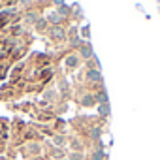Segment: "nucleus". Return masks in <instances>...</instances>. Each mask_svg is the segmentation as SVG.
Returning a JSON list of instances; mask_svg holds the SVG:
<instances>
[{
    "instance_id": "1",
    "label": "nucleus",
    "mask_w": 160,
    "mask_h": 160,
    "mask_svg": "<svg viewBox=\"0 0 160 160\" xmlns=\"http://www.w3.org/2000/svg\"><path fill=\"white\" fill-rule=\"evenodd\" d=\"M49 34H51V38H53V40H62V38L66 36V32H64V28H62V27H53Z\"/></svg>"
},
{
    "instance_id": "2",
    "label": "nucleus",
    "mask_w": 160,
    "mask_h": 160,
    "mask_svg": "<svg viewBox=\"0 0 160 160\" xmlns=\"http://www.w3.org/2000/svg\"><path fill=\"white\" fill-rule=\"evenodd\" d=\"M89 79H91V81H102V73H100V70H89Z\"/></svg>"
},
{
    "instance_id": "3",
    "label": "nucleus",
    "mask_w": 160,
    "mask_h": 160,
    "mask_svg": "<svg viewBox=\"0 0 160 160\" xmlns=\"http://www.w3.org/2000/svg\"><path fill=\"white\" fill-rule=\"evenodd\" d=\"M81 57L83 58H91L92 57V47L91 45H81Z\"/></svg>"
},
{
    "instance_id": "4",
    "label": "nucleus",
    "mask_w": 160,
    "mask_h": 160,
    "mask_svg": "<svg viewBox=\"0 0 160 160\" xmlns=\"http://www.w3.org/2000/svg\"><path fill=\"white\" fill-rule=\"evenodd\" d=\"M66 60H68V62H66V64H68V68H73V66H77V64H79V58H77L75 55H70Z\"/></svg>"
},
{
    "instance_id": "5",
    "label": "nucleus",
    "mask_w": 160,
    "mask_h": 160,
    "mask_svg": "<svg viewBox=\"0 0 160 160\" xmlns=\"http://www.w3.org/2000/svg\"><path fill=\"white\" fill-rule=\"evenodd\" d=\"M49 23H53V25H58V23H60V15H58L57 12L49 13Z\"/></svg>"
},
{
    "instance_id": "6",
    "label": "nucleus",
    "mask_w": 160,
    "mask_h": 160,
    "mask_svg": "<svg viewBox=\"0 0 160 160\" xmlns=\"http://www.w3.org/2000/svg\"><path fill=\"white\" fill-rule=\"evenodd\" d=\"M36 28L43 32V30L47 28V21H45V19H38V21H36Z\"/></svg>"
},
{
    "instance_id": "7",
    "label": "nucleus",
    "mask_w": 160,
    "mask_h": 160,
    "mask_svg": "<svg viewBox=\"0 0 160 160\" xmlns=\"http://www.w3.org/2000/svg\"><path fill=\"white\" fill-rule=\"evenodd\" d=\"M96 100L100 102V104H108V94L102 91V92H98V96H96Z\"/></svg>"
},
{
    "instance_id": "8",
    "label": "nucleus",
    "mask_w": 160,
    "mask_h": 160,
    "mask_svg": "<svg viewBox=\"0 0 160 160\" xmlns=\"http://www.w3.org/2000/svg\"><path fill=\"white\" fill-rule=\"evenodd\" d=\"M98 111H100L102 115H109V104H100Z\"/></svg>"
},
{
    "instance_id": "9",
    "label": "nucleus",
    "mask_w": 160,
    "mask_h": 160,
    "mask_svg": "<svg viewBox=\"0 0 160 160\" xmlns=\"http://www.w3.org/2000/svg\"><path fill=\"white\" fill-rule=\"evenodd\" d=\"M58 15H68L70 13V8L68 6H58V12H57Z\"/></svg>"
},
{
    "instance_id": "10",
    "label": "nucleus",
    "mask_w": 160,
    "mask_h": 160,
    "mask_svg": "<svg viewBox=\"0 0 160 160\" xmlns=\"http://www.w3.org/2000/svg\"><path fill=\"white\" fill-rule=\"evenodd\" d=\"M38 19H40V17H38V13H28V15H27V21H28V23H34V25H36V21H38Z\"/></svg>"
},
{
    "instance_id": "11",
    "label": "nucleus",
    "mask_w": 160,
    "mask_h": 160,
    "mask_svg": "<svg viewBox=\"0 0 160 160\" xmlns=\"http://www.w3.org/2000/svg\"><path fill=\"white\" fill-rule=\"evenodd\" d=\"M104 156H106L104 151H96V152H92V160H102Z\"/></svg>"
},
{
    "instance_id": "12",
    "label": "nucleus",
    "mask_w": 160,
    "mask_h": 160,
    "mask_svg": "<svg viewBox=\"0 0 160 160\" xmlns=\"http://www.w3.org/2000/svg\"><path fill=\"white\" fill-rule=\"evenodd\" d=\"M100 134H102V132H100V128H92V130H91V138H92V139H98V138H100Z\"/></svg>"
},
{
    "instance_id": "13",
    "label": "nucleus",
    "mask_w": 160,
    "mask_h": 160,
    "mask_svg": "<svg viewBox=\"0 0 160 160\" xmlns=\"http://www.w3.org/2000/svg\"><path fill=\"white\" fill-rule=\"evenodd\" d=\"M91 104H94V96H85L83 98V106H91Z\"/></svg>"
},
{
    "instance_id": "14",
    "label": "nucleus",
    "mask_w": 160,
    "mask_h": 160,
    "mask_svg": "<svg viewBox=\"0 0 160 160\" xmlns=\"http://www.w3.org/2000/svg\"><path fill=\"white\" fill-rule=\"evenodd\" d=\"M83 156H81V152H72L70 154V160H81Z\"/></svg>"
},
{
    "instance_id": "15",
    "label": "nucleus",
    "mask_w": 160,
    "mask_h": 160,
    "mask_svg": "<svg viewBox=\"0 0 160 160\" xmlns=\"http://www.w3.org/2000/svg\"><path fill=\"white\" fill-rule=\"evenodd\" d=\"M53 2H55L57 6H64V0H53Z\"/></svg>"
}]
</instances>
